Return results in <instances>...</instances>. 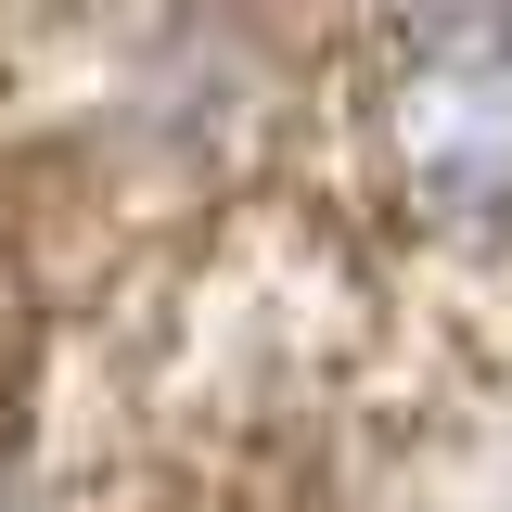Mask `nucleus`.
I'll return each mask as SVG.
<instances>
[{
    "label": "nucleus",
    "mask_w": 512,
    "mask_h": 512,
    "mask_svg": "<svg viewBox=\"0 0 512 512\" xmlns=\"http://www.w3.org/2000/svg\"><path fill=\"white\" fill-rule=\"evenodd\" d=\"M0 512H52V500H39V487H0Z\"/></svg>",
    "instance_id": "nucleus-2"
},
{
    "label": "nucleus",
    "mask_w": 512,
    "mask_h": 512,
    "mask_svg": "<svg viewBox=\"0 0 512 512\" xmlns=\"http://www.w3.org/2000/svg\"><path fill=\"white\" fill-rule=\"evenodd\" d=\"M372 180L423 231H512V0H448L359 77Z\"/></svg>",
    "instance_id": "nucleus-1"
}]
</instances>
